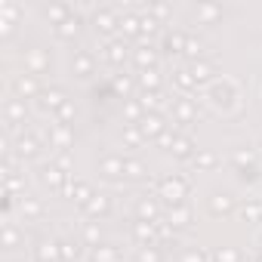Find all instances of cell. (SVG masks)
Masks as SVG:
<instances>
[{
	"label": "cell",
	"instance_id": "11a10c76",
	"mask_svg": "<svg viewBox=\"0 0 262 262\" xmlns=\"http://www.w3.org/2000/svg\"><path fill=\"white\" fill-rule=\"evenodd\" d=\"M234 164H253V151H241V155H234Z\"/></svg>",
	"mask_w": 262,
	"mask_h": 262
},
{
	"label": "cell",
	"instance_id": "7402d4cb",
	"mask_svg": "<svg viewBox=\"0 0 262 262\" xmlns=\"http://www.w3.org/2000/svg\"><path fill=\"white\" fill-rule=\"evenodd\" d=\"M170 151H173V155H176V158H179V161H188V158H194V142H191V139H188V136H182V133H179V136H176V142H173V148H170Z\"/></svg>",
	"mask_w": 262,
	"mask_h": 262
},
{
	"label": "cell",
	"instance_id": "52a82bcc",
	"mask_svg": "<svg viewBox=\"0 0 262 262\" xmlns=\"http://www.w3.org/2000/svg\"><path fill=\"white\" fill-rule=\"evenodd\" d=\"M62 194H65V198H74V201L83 207V204H86L96 191H93L86 182H71V179H68V182H65V188H62Z\"/></svg>",
	"mask_w": 262,
	"mask_h": 262
},
{
	"label": "cell",
	"instance_id": "e0dca14e",
	"mask_svg": "<svg viewBox=\"0 0 262 262\" xmlns=\"http://www.w3.org/2000/svg\"><path fill=\"white\" fill-rule=\"evenodd\" d=\"M65 102H68V99H65L62 90H47V93H40V108H43V111H59Z\"/></svg>",
	"mask_w": 262,
	"mask_h": 262
},
{
	"label": "cell",
	"instance_id": "7a4b0ae2",
	"mask_svg": "<svg viewBox=\"0 0 262 262\" xmlns=\"http://www.w3.org/2000/svg\"><path fill=\"white\" fill-rule=\"evenodd\" d=\"M102 59L108 62V65H123L126 59H129V50H126V40H108L105 47H102Z\"/></svg>",
	"mask_w": 262,
	"mask_h": 262
},
{
	"label": "cell",
	"instance_id": "5bb4252c",
	"mask_svg": "<svg viewBox=\"0 0 262 262\" xmlns=\"http://www.w3.org/2000/svg\"><path fill=\"white\" fill-rule=\"evenodd\" d=\"M111 210V198L108 194H93L86 204H83V213L86 216H105Z\"/></svg>",
	"mask_w": 262,
	"mask_h": 262
},
{
	"label": "cell",
	"instance_id": "3957f363",
	"mask_svg": "<svg viewBox=\"0 0 262 262\" xmlns=\"http://www.w3.org/2000/svg\"><path fill=\"white\" fill-rule=\"evenodd\" d=\"M93 25H96V31H102V34H114V31H120V16H117L114 10H96Z\"/></svg>",
	"mask_w": 262,
	"mask_h": 262
},
{
	"label": "cell",
	"instance_id": "ba28073f",
	"mask_svg": "<svg viewBox=\"0 0 262 262\" xmlns=\"http://www.w3.org/2000/svg\"><path fill=\"white\" fill-rule=\"evenodd\" d=\"M133 62H136V68L139 71H148V68H158V50L148 43V47H139L136 53H133Z\"/></svg>",
	"mask_w": 262,
	"mask_h": 262
},
{
	"label": "cell",
	"instance_id": "83f0119b",
	"mask_svg": "<svg viewBox=\"0 0 262 262\" xmlns=\"http://www.w3.org/2000/svg\"><path fill=\"white\" fill-rule=\"evenodd\" d=\"M25 120V99H10L7 102V123Z\"/></svg>",
	"mask_w": 262,
	"mask_h": 262
},
{
	"label": "cell",
	"instance_id": "8d00e7d4",
	"mask_svg": "<svg viewBox=\"0 0 262 262\" xmlns=\"http://www.w3.org/2000/svg\"><path fill=\"white\" fill-rule=\"evenodd\" d=\"M114 93H120V96L126 99L129 93H133V77H126V74H117V77H114Z\"/></svg>",
	"mask_w": 262,
	"mask_h": 262
},
{
	"label": "cell",
	"instance_id": "cb8c5ba5",
	"mask_svg": "<svg viewBox=\"0 0 262 262\" xmlns=\"http://www.w3.org/2000/svg\"><path fill=\"white\" fill-rule=\"evenodd\" d=\"M93 262H120V250L117 247H111V244H105V247H93V256H90Z\"/></svg>",
	"mask_w": 262,
	"mask_h": 262
},
{
	"label": "cell",
	"instance_id": "44dd1931",
	"mask_svg": "<svg viewBox=\"0 0 262 262\" xmlns=\"http://www.w3.org/2000/svg\"><path fill=\"white\" fill-rule=\"evenodd\" d=\"M71 176L65 173V170H59L56 164H50V167H43V182L47 185H53V188H65V182H68Z\"/></svg>",
	"mask_w": 262,
	"mask_h": 262
},
{
	"label": "cell",
	"instance_id": "74e56055",
	"mask_svg": "<svg viewBox=\"0 0 262 262\" xmlns=\"http://www.w3.org/2000/svg\"><path fill=\"white\" fill-rule=\"evenodd\" d=\"M142 139H145V136H142V129H139V126H126V129H123V142H126L129 148H136Z\"/></svg>",
	"mask_w": 262,
	"mask_h": 262
},
{
	"label": "cell",
	"instance_id": "9a60e30c",
	"mask_svg": "<svg viewBox=\"0 0 262 262\" xmlns=\"http://www.w3.org/2000/svg\"><path fill=\"white\" fill-rule=\"evenodd\" d=\"M62 259V241H43L37 247V262H59Z\"/></svg>",
	"mask_w": 262,
	"mask_h": 262
},
{
	"label": "cell",
	"instance_id": "f546056e",
	"mask_svg": "<svg viewBox=\"0 0 262 262\" xmlns=\"http://www.w3.org/2000/svg\"><path fill=\"white\" fill-rule=\"evenodd\" d=\"M210 210H213L216 216H225V213H231V210H234V201H231L228 194H219V198H213V201H210Z\"/></svg>",
	"mask_w": 262,
	"mask_h": 262
},
{
	"label": "cell",
	"instance_id": "836d02e7",
	"mask_svg": "<svg viewBox=\"0 0 262 262\" xmlns=\"http://www.w3.org/2000/svg\"><path fill=\"white\" fill-rule=\"evenodd\" d=\"M155 228H158V241H170V237H176V228L167 222V216L155 219Z\"/></svg>",
	"mask_w": 262,
	"mask_h": 262
},
{
	"label": "cell",
	"instance_id": "b9f144b4",
	"mask_svg": "<svg viewBox=\"0 0 262 262\" xmlns=\"http://www.w3.org/2000/svg\"><path fill=\"white\" fill-rule=\"evenodd\" d=\"M142 111H145V108H142V105H139V102H126V108H123V114H126V117H129V120H133V123H139V120H142V117H145V114H142Z\"/></svg>",
	"mask_w": 262,
	"mask_h": 262
},
{
	"label": "cell",
	"instance_id": "c3c4849f",
	"mask_svg": "<svg viewBox=\"0 0 262 262\" xmlns=\"http://www.w3.org/2000/svg\"><path fill=\"white\" fill-rule=\"evenodd\" d=\"M99 237H102L99 225H93V222H90V225L83 228V241H86V244H99Z\"/></svg>",
	"mask_w": 262,
	"mask_h": 262
},
{
	"label": "cell",
	"instance_id": "ac0fdd59",
	"mask_svg": "<svg viewBox=\"0 0 262 262\" xmlns=\"http://www.w3.org/2000/svg\"><path fill=\"white\" fill-rule=\"evenodd\" d=\"M120 34H123V37H139V34H142V22H139V16L123 13V16H120Z\"/></svg>",
	"mask_w": 262,
	"mask_h": 262
},
{
	"label": "cell",
	"instance_id": "5b68a950",
	"mask_svg": "<svg viewBox=\"0 0 262 262\" xmlns=\"http://www.w3.org/2000/svg\"><path fill=\"white\" fill-rule=\"evenodd\" d=\"M136 126L142 129V136H145V139H148V136H151V139H158V136L164 133V129H167V120H164L161 114H145Z\"/></svg>",
	"mask_w": 262,
	"mask_h": 262
},
{
	"label": "cell",
	"instance_id": "d6a6232c",
	"mask_svg": "<svg viewBox=\"0 0 262 262\" xmlns=\"http://www.w3.org/2000/svg\"><path fill=\"white\" fill-rule=\"evenodd\" d=\"M123 176H129V179H142V176H145V164H142V161H136V158H126Z\"/></svg>",
	"mask_w": 262,
	"mask_h": 262
},
{
	"label": "cell",
	"instance_id": "f5cc1de1",
	"mask_svg": "<svg viewBox=\"0 0 262 262\" xmlns=\"http://www.w3.org/2000/svg\"><path fill=\"white\" fill-rule=\"evenodd\" d=\"M56 167H59V170H65V173L71 176V155H68V151H62V155L56 158Z\"/></svg>",
	"mask_w": 262,
	"mask_h": 262
},
{
	"label": "cell",
	"instance_id": "f1b7e54d",
	"mask_svg": "<svg viewBox=\"0 0 262 262\" xmlns=\"http://www.w3.org/2000/svg\"><path fill=\"white\" fill-rule=\"evenodd\" d=\"M77 31H80V19H77V16H71L68 22L56 25V34H59L62 40H71V37H77Z\"/></svg>",
	"mask_w": 262,
	"mask_h": 262
},
{
	"label": "cell",
	"instance_id": "4316f807",
	"mask_svg": "<svg viewBox=\"0 0 262 262\" xmlns=\"http://www.w3.org/2000/svg\"><path fill=\"white\" fill-rule=\"evenodd\" d=\"M123 167H126V161H123V158H114V155L102 161V173H105L108 179H117V176H123Z\"/></svg>",
	"mask_w": 262,
	"mask_h": 262
},
{
	"label": "cell",
	"instance_id": "7c38bea8",
	"mask_svg": "<svg viewBox=\"0 0 262 262\" xmlns=\"http://www.w3.org/2000/svg\"><path fill=\"white\" fill-rule=\"evenodd\" d=\"M139 105H142L148 114H158V108H164V105H167V96H164L161 90H145V93H142V99H139Z\"/></svg>",
	"mask_w": 262,
	"mask_h": 262
},
{
	"label": "cell",
	"instance_id": "8992f818",
	"mask_svg": "<svg viewBox=\"0 0 262 262\" xmlns=\"http://www.w3.org/2000/svg\"><path fill=\"white\" fill-rule=\"evenodd\" d=\"M133 237L142 244V247H158V228L155 222H133Z\"/></svg>",
	"mask_w": 262,
	"mask_h": 262
},
{
	"label": "cell",
	"instance_id": "f6af8a7d",
	"mask_svg": "<svg viewBox=\"0 0 262 262\" xmlns=\"http://www.w3.org/2000/svg\"><path fill=\"white\" fill-rule=\"evenodd\" d=\"M194 167H198V170H210V167H216V155H210V151L194 155Z\"/></svg>",
	"mask_w": 262,
	"mask_h": 262
},
{
	"label": "cell",
	"instance_id": "7dc6e473",
	"mask_svg": "<svg viewBox=\"0 0 262 262\" xmlns=\"http://www.w3.org/2000/svg\"><path fill=\"white\" fill-rule=\"evenodd\" d=\"M204 53V47H201V40H194V37H188V43H185V56L191 59V62H198V56Z\"/></svg>",
	"mask_w": 262,
	"mask_h": 262
},
{
	"label": "cell",
	"instance_id": "d6986e66",
	"mask_svg": "<svg viewBox=\"0 0 262 262\" xmlns=\"http://www.w3.org/2000/svg\"><path fill=\"white\" fill-rule=\"evenodd\" d=\"M185 43H188V34H182V31H170L167 37H164V53H185Z\"/></svg>",
	"mask_w": 262,
	"mask_h": 262
},
{
	"label": "cell",
	"instance_id": "db71d44e",
	"mask_svg": "<svg viewBox=\"0 0 262 262\" xmlns=\"http://www.w3.org/2000/svg\"><path fill=\"white\" fill-rule=\"evenodd\" d=\"M198 13H201L204 19H216V16H219L222 10H219V7H198Z\"/></svg>",
	"mask_w": 262,
	"mask_h": 262
},
{
	"label": "cell",
	"instance_id": "277c9868",
	"mask_svg": "<svg viewBox=\"0 0 262 262\" xmlns=\"http://www.w3.org/2000/svg\"><path fill=\"white\" fill-rule=\"evenodd\" d=\"M50 142H53L59 151H68L71 142H74L71 126H68V123H53V126H50Z\"/></svg>",
	"mask_w": 262,
	"mask_h": 262
},
{
	"label": "cell",
	"instance_id": "8fae6325",
	"mask_svg": "<svg viewBox=\"0 0 262 262\" xmlns=\"http://www.w3.org/2000/svg\"><path fill=\"white\" fill-rule=\"evenodd\" d=\"M13 90H16V96H19V99H31V96H40V86H37V80H34L31 74H22V77H16Z\"/></svg>",
	"mask_w": 262,
	"mask_h": 262
},
{
	"label": "cell",
	"instance_id": "f35d334b",
	"mask_svg": "<svg viewBox=\"0 0 262 262\" xmlns=\"http://www.w3.org/2000/svg\"><path fill=\"white\" fill-rule=\"evenodd\" d=\"M22 213H25V219H34V216H40V213H43V207H40V201L25 198V201H22Z\"/></svg>",
	"mask_w": 262,
	"mask_h": 262
},
{
	"label": "cell",
	"instance_id": "ffe728a7",
	"mask_svg": "<svg viewBox=\"0 0 262 262\" xmlns=\"http://www.w3.org/2000/svg\"><path fill=\"white\" fill-rule=\"evenodd\" d=\"M93 71H96L93 53H77V56H74V74H77V77H90Z\"/></svg>",
	"mask_w": 262,
	"mask_h": 262
},
{
	"label": "cell",
	"instance_id": "e575fe53",
	"mask_svg": "<svg viewBox=\"0 0 262 262\" xmlns=\"http://www.w3.org/2000/svg\"><path fill=\"white\" fill-rule=\"evenodd\" d=\"M213 262H241V253L234 247H219L213 253Z\"/></svg>",
	"mask_w": 262,
	"mask_h": 262
},
{
	"label": "cell",
	"instance_id": "4dcf8cb0",
	"mask_svg": "<svg viewBox=\"0 0 262 262\" xmlns=\"http://www.w3.org/2000/svg\"><path fill=\"white\" fill-rule=\"evenodd\" d=\"M80 256H83V247L77 241H62V259L65 262H77Z\"/></svg>",
	"mask_w": 262,
	"mask_h": 262
},
{
	"label": "cell",
	"instance_id": "9f6ffc18",
	"mask_svg": "<svg viewBox=\"0 0 262 262\" xmlns=\"http://www.w3.org/2000/svg\"><path fill=\"white\" fill-rule=\"evenodd\" d=\"M256 262H262V256H259V259H256Z\"/></svg>",
	"mask_w": 262,
	"mask_h": 262
},
{
	"label": "cell",
	"instance_id": "6da1fadb",
	"mask_svg": "<svg viewBox=\"0 0 262 262\" xmlns=\"http://www.w3.org/2000/svg\"><path fill=\"white\" fill-rule=\"evenodd\" d=\"M191 191V179L188 176H167L158 182V198H164V204L170 207H179Z\"/></svg>",
	"mask_w": 262,
	"mask_h": 262
},
{
	"label": "cell",
	"instance_id": "9c48e42d",
	"mask_svg": "<svg viewBox=\"0 0 262 262\" xmlns=\"http://www.w3.org/2000/svg\"><path fill=\"white\" fill-rule=\"evenodd\" d=\"M173 114L179 117L176 123H191L198 117V105L191 99H173Z\"/></svg>",
	"mask_w": 262,
	"mask_h": 262
},
{
	"label": "cell",
	"instance_id": "1f68e13d",
	"mask_svg": "<svg viewBox=\"0 0 262 262\" xmlns=\"http://www.w3.org/2000/svg\"><path fill=\"white\" fill-rule=\"evenodd\" d=\"M139 83H142L145 90H161V74H158V68L139 71Z\"/></svg>",
	"mask_w": 262,
	"mask_h": 262
},
{
	"label": "cell",
	"instance_id": "484cf974",
	"mask_svg": "<svg viewBox=\"0 0 262 262\" xmlns=\"http://www.w3.org/2000/svg\"><path fill=\"white\" fill-rule=\"evenodd\" d=\"M173 80H176V86H179V90H185V93L198 86V80L191 77V71H188V65H179V68L173 71Z\"/></svg>",
	"mask_w": 262,
	"mask_h": 262
},
{
	"label": "cell",
	"instance_id": "603a6c76",
	"mask_svg": "<svg viewBox=\"0 0 262 262\" xmlns=\"http://www.w3.org/2000/svg\"><path fill=\"white\" fill-rule=\"evenodd\" d=\"M188 71H191V77H194L198 83H204V80H210V77H213V71H216V68H213V62L198 59V62H191V65H188Z\"/></svg>",
	"mask_w": 262,
	"mask_h": 262
},
{
	"label": "cell",
	"instance_id": "ab89813d",
	"mask_svg": "<svg viewBox=\"0 0 262 262\" xmlns=\"http://www.w3.org/2000/svg\"><path fill=\"white\" fill-rule=\"evenodd\" d=\"M28 68H31V71H43V68H47V56H43L40 50H31V53H28Z\"/></svg>",
	"mask_w": 262,
	"mask_h": 262
},
{
	"label": "cell",
	"instance_id": "f907efd6",
	"mask_svg": "<svg viewBox=\"0 0 262 262\" xmlns=\"http://www.w3.org/2000/svg\"><path fill=\"white\" fill-rule=\"evenodd\" d=\"M56 114H59V123H68V120L74 117V105H71V102H65V105H62Z\"/></svg>",
	"mask_w": 262,
	"mask_h": 262
},
{
	"label": "cell",
	"instance_id": "30bf717a",
	"mask_svg": "<svg viewBox=\"0 0 262 262\" xmlns=\"http://www.w3.org/2000/svg\"><path fill=\"white\" fill-rule=\"evenodd\" d=\"M167 222L179 231V228H188L191 225V207L188 204H179V207H170V213H167Z\"/></svg>",
	"mask_w": 262,
	"mask_h": 262
},
{
	"label": "cell",
	"instance_id": "7bdbcfd3",
	"mask_svg": "<svg viewBox=\"0 0 262 262\" xmlns=\"http://www.w3.org/2000/svg\"><path fill=\"white\" fill-rule=\"evenodd\" d=\"M139 22H142V34H155V31L161 28V22H158L151 13H142V16H139Z\"/></svg>",
	"mask_w": 262,
	"mask_h": 262
},
{
	"label": "cell",
	"instance_id": "2e32d148",
	"mask_svg": "<svg viewBox=\"0 0 262 262\" xmlns=\"http://www.w3.org/2000/svg\"><path fill=\"white\" fill-rule=\"evenodd\" d=\"M136 216H139L142 222H155V219H161V207H158V201L142 198V201L136 204Z\"/></svg>",
	"mask_w": 262,
	"mask_h": 262
},
{
	"label": "cell",
	"instance_id": "681fc988",
	"mask_svg": "<svg viewBox=\"0 0 262 262\" xmlns=\"http://www.w3.org/2000/svg\"><path fill=\"white\" fill-rule=\"evenodd\" d=\"M16 241H19V231L7 222V225H4V244H7V247H16Z\"/></svg>",
	"mask_w": 262,
	"mask_h": 262
},
{
	"label": "cell",
	"instance_id": "4fadbf2b",
	"mask_svg": "<svg viewBox=\"0 0 262 262\" xmlns=\"http://www.w3.org/2000/svg\"><path fill=\"white\" fill-rule=\"evenodd\" d=\"M37 151H40V139L37 136H19L16 139V155L19 158H37Z\"/></svg>",
	"mask_w": 262,
	"mask_h": 262
},
{
	"label": "cell",
	"instance_id": "bcb514c9",
	"mask_svg": "<svg viewBox=\"0 0 262 262\" xmlns=\"http://www.w3.org/2000/svg\"><path fill=\"white\" fill-rule=\"evenodd\" d=\"M182 262H213V256H207L204 250H185V256H182Z\"/></svg>",
	"mask_w": 262,
	"mask_h": 262
},
{
	"label": "cell",
	"instance_id": "ee69618b",
	"mask_svg": "<svg viewBox=\"0 0 262 262\" xmlns=\"http://www.w3.org/2000/svg\"><path fill=\"white\" fill-rule=\"evenodd\" d=\"M145 13H151V16H155V19L161 22V19H167V16H170L173 10H170L167 4H148V7H145Z\"/></svg>",
	"mask_w": 262,
	"mask_h": 262
},
{
	"label": "cell",
	"instance_id": "816d5d0a",
	"mask_svg": "<svg viewBox=\"0 0 262 262\" xmlns=\"http://www.w3.org/2000/svg\"><path fill=\"white\" fill-rule=\"evenodd\" d=\"M7 182V194H16L19 188H25V179H19V176H10V179H4Z\"/></svg>",
	"mask_w": 262,
	"mask_h": 262
},
{
	"label": "cell",
	"instance_id": "60d3db41",
	"mask_svg": "<svg viewBox=\"0 0 262 262\" xmlns=\"http://www.w3.org/2000/svg\"><path fill=\"white\" fill-rule=\"evenodd\" d=\"M136 262H161V250L158 247H142L136 253Z\"/></svg>",
	"mask_w": 262,
	"mask_h": 262
},
{
	"label": "cell",
	"instance_id": "d4e9b609",
	"mask_svg": "<svg viewBox=\"0 0 262 262\" xmlns=\"http://www.w3.org/2000/svg\"><path fill=\"white\" fill-rule=\"evenodd\" d=\"M74 16V10L71 7H65V4H56V7H47V19L53 22V25H62V22H68Z\"/></svg>",
	"mask_w": 262,
	"mask_h": 262
},
{
	"label": "cell",
	"instance_id": "d590c367",
	"mask_svg": "<svg viewBox=\"0 0 262 262\" xmlns=\"http://www.w3.org/2000/svg\"><path fill=\"white\" fill-rule=\"evenodd\" d=\"M241 216H244V219H250V222H262V201L247 204V207L241 210Z\"/></svg>",
	"mask_w": 262,
	"mask_h": 262
}]
</instances>
